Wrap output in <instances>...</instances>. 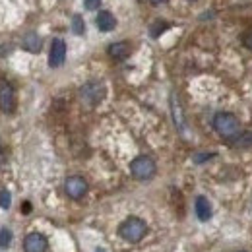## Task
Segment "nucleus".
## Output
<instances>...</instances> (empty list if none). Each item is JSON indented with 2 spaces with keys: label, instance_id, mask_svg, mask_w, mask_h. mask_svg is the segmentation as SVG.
I'll list each match as a JSON object with an SVG mask.
<instances>
[{
  "label": "nucleus",
  "instance_id": "obj_18",
  "mask_svg": "<svg viewBox=\"0 0 252 252\" xmlns=\"http://www.w3.org/2000/svg\"><path fill=\"white\" fill-rule=\"evenodd\" d=\"M214 158V154H196L194 156V163H204V161H208V159Z\"/></svg>",
  "mask_w": 252,
  "mask_h": 252
},
{
  "label": "nucleus",
  "instance_id": "obj_21",
  "mask_svg": "<svg viewBox=\"0 0 252 252\" xmlns=\"http://www.w3.org/2000/svg\"><path fill=\"white\" fill-rule=\"evenodd\" d=\"M95 252H105V251H103V249H97V251H95Z\"/></svg>",
  "mask_w": 252,
  "mask_h": 252
},
{
  "label": "nucleus",
  "instance_id": "obj_19",
  "mask_svg": "<svg viewBox=\"0 0 252 252\" xmlns=\"http://www.w3.org/2000/svg\"><path fill=\"white\" fill-rule=\"evenodd\" d=\"M84 4L88 10H97L101 6V0H84Z\"/></svg>",
  "mask_w": 252,
  "mask_h": 252
},
{
  "label": "nucleus",
  "instance_id": "obj_12",
  "mask_svg": "<svg viewBox=\"0 0 252 252\" xmlns=\"http://www.w3.org/2000/svg\"><path fill=\"white\" fill-rule=\"evenodd\" d=\"M22 47H24L28 53L37 55V53L41 51V47H43V39H41L37 33H28V35L22 39Z\"/></svg>",
  "mask_w": 252,
  "mask_h": 252
},
{
  "label": "nucleus",
  "instance_id": "obj_22",
  "mask_svg": "<svg viewBox=\"0 0 252 252\" xmlns=\"http://www.w3.org/2000/svg\"><path fill=\"white\" fill-rule=\"evenodd\" d=\"M152 2H165V0H152Z\"/></svg>",
  "mask_w": 252,
  "mask_h": 252
},
{
  "label": "nucleus",
  "instance_id": "obj_7",
  "mask_svg": "<svg viewBox=\"0 0 252 252\" xmlns=\"http://www.w3.org/2000/svg\"><path fill=\"white\" fill-rule=\"evenodd\" d=\"M66 61V43L63 39H55L51 45V53H49V66L51 68H59Z\"/></svg>",
  "mask_w": 252,
  "mask_h": 252
},
{
  "label": "nucleus",
  "instance_id": "obj_24",
  "mask_svg": "<svg viewBox=\"0 0 252 252\" xmlns=\"http://www.w3.org/2000/svg\"><path fill=\"white\" fill-rule=\"evenodd\" d=\"M190 2H194V0H190Z\"/></svg>",
  "mask_w": 252,
  "mask_h": 252
},
{
  "label": "nucleus",
  "instance_id": "obj_13",
  "mask_svg": "<svg viewBox=\"0 0 252 252\" xmlns=\"http://www.w3.org/2000/svg\"><path fill=\"white\" fill-rule=\"evenodd\" d=\"M171 109H173V119H175V125L181 132H185V117H183V109L177 101L175 95H171Z\"/></svg>",
  "mask_w": 252,
  "mask_h": 252
},
{
  "label": "nucleus",
  "instance_id": "obj_10",
  "mask_svg": "<svg viewBox=\"0 0 252 252\" xmlns=\"http://www.w3.org/2000/svg\"><path fill=\"white\" fill-rule=\"evenodd\" d=\"M95 24H97V30H99V32H113V30L117 28L115 16H113L111 12H107V10H103V12L97 14Z\"/></svg>",
  "mask_w": 252,
  "mask_h": 252
},
{
  "label": "nucleus",
  "instance_id": "obj_17",
  "mask_svg": "<svg viewBox=\"0 0 252 252\" xmlns=\"http://www.w3.org/2000/svg\"><path fill=\"white\" fill-rule=\"evenodd\" d=\"M10 204H12V198H10V192H8V190H2V192H0V208H4V210H8V208H10Z\"/></svg>",
  "mask_w": 252,
  "mask_h": 252
},
{
  "label": "nucleus",
  "instance_id": "obj_15",
  "mask_svg": "<svg viewBox=\"0 0 252 252\" xmlns=\"http://www.w3.org/2000/svg\"><path fill=\"white\" fill-rule=\"evenodd\" d=\"M72 32L76 35H84V32H86V24H84L82 16H78V14L72 18Z\"/></svg>",
  "mask_w": 252,
  "mask_h": 252
},
{
  "label": "nucleus",
  "instance_id": "obj_1",
  "mask_svg": "<svg viewBox=\"0 0 252 252\" xmlns=\"http://www.w3.org/2000/svg\"><path fill=\"white\" fill-rule=\"evenodd\" d=\"M214 128H216V132H218L220 136L227 138V140L237 138V136L241 134V123H239V119H237L235 115H231V113H218V115L214 117Z\"/></svg>",
  "mask_w": 252,
  "mask_h": 252
},
{
  "label": "nucleus",
  "instance_id": "obj_4",
  "mask_svg": "<svg viewBox=\"0 0 252 252\" xmlns=\"http://www.w3.org/2000/svg\"><path fill=\"white\" fill-rule=\"evenodd\" d=\"M105 86L101 84V82H88V84H84L82 86V90H80V99L86 103V105H90V107H95V105H99L103 99H105Z\"/></svg>",
  "mask_w": 252,
  "mask_h": 252
},
{
  "label": "nucleus",
  "instance_id": "obj_3",
  "mask_svg": "<svg viewBox=\"0 0 252 252\" xmlns=\"http://www.w3.org/2000/svg\"><path fill=\"white\" fill-rule=\"evenodd\" d=\"M156 161L148 156H140L130 163V173L138 179V181H148L156 175Z\"/></svg>",
  "mask_w": 252,
  "mask_h": 252
},
{
  "label": "nucleus",
  "instance_id": "obj_9",
  "mask_svg": "<svg viewBox=\"0 0 252 252\" xmlns=\"http://www.w3.org/2000/svg\"><path fill=\"white\" fill-rule=\"evenodd\" d=\"M194 212H196V218L200 221H208L212 220V202L206 198V196H198L196 202H194Z\"/></svg>",
  "mask_w": 252,
  "mask_h": 252
},
{
  "label": "nucleus",
  "instance_id": "obj_16",
  "mask_svg": "<svg viewBox=\"0 0 252 252\" xmlns=\"http://www.w3.org/2000/svg\"><path fill=\"white\" fill-rule=\"evenodd\" d=\"M10 243H12V231L10 229H0V249H6V247H10Z\"/></svg>",
  "mask_w": 252,
  "mask_h": 252
},
{
  "label": "nucleus",
  "instance_id": "obj_20",
  "mask_svg": "<svg viewBox=\"0 0 252 252\" xmlns=\"http://www.w3.org/2000/svg\"><path fill=\"white\" fill-rule=\"evenodd\" d=\"M245 45L252 51V32H249L247 35H245Z\"/></svg>",
  "mask_w": 252,
  "mask_h": 252
},
{
  "label": "nucleus",
  "instance_id": "obj_6",
  "mask_svg": "<svg viewBox=\"0 0 252 252\" xmlns=\"http://www.w3.org/2000/svg\"><path fill=\"white\" fill-rule=\"evenodd\" d=\"M0 109L4 113H14L16 109V94L8 82H0Z\"/></svg>",
  "mask_w": 252,
  "mask_h": 252
},
{
  "label": "nucleus",
  "instance_id": "obj_14",
  "mask_svg": "<svg viewBox=\"0 0 252 252\" xmlns=\"http://www.w3.org/2000/svg\"><path fill=\"white\" fill-rule=\"evenodd\" d=\"M165 30H169V24H167L165 20H156V22L150 26V35H152L154 39H158Z\"/></svg>",
  "mask_w": 252,
  "mask_h": 252
},
{
  "label": "nucleus",
  "instance_id": "obj_2",
  "mask_svg": "<svg viewBox=\"0 0 252 252\" xmlns=\"http://www.w3.org/2000/svg\"><path fill=\"white\" fill-rule=\"evenodd\" d=\"M146 231H148V225H146V221H142L140 218H128L121 223V227H119V233H121V237L128 241V243H138V241H142L144 239V235H146Z\"/></svg>",
  "mask_w": 252,
  "mask_h": 252
},
{
  "label": "nucleus",
  "instance_id": "obj_11",
  "mask_svg": "<svg viewBox=\"0 0 252 252\" xmlns=\"http://www.w3.org/2000/svg\"><path fill=\"white\" fill-rule=\"evenodd\" d=\"M130 45L126 43V41H119V43H113L111 47H109V57L111 59H115V61H125L126 57L130 55Z\"/></svg>",
  "mask_w": 252,
  "mask_h": 252
},
{
  "label": "nucleus",
  "instance_id": "obj_23",
  "mask_svg": "<svg viewBox=\"0 0 252 252\" xmlns=\"http://www.w3.org/2000/svg\"><path fill=\"white\" fill-rule=\"evenodd\" d=\"M241 252H247V251H241Z\"/></svg>",
  "mask_w": 252,
  "mask_h": 252
},
{
  "label": "nucleus",
  "instance_id": "obj_5",
  "mask_svg": "<svg viewBox=\"0 0 252 252\" xmlns=\"http://www.w3.org/2000/svg\"><path fill=\"white\" fill-rule=\"evenodd\" d=\"M64 190H66V194H68L70 198L80 200V198L88 192V183H86V179H82V177H68L66 183H64Z\"/></svg>",
  "mask_w": 252,
  "mask_h": 252
},
{
  "label": "nucleus",
  "instance_id": "obj_8",
  "mask_svg": "<svg viewBox=\"0 0 252 252\" xmlns=\"http://www.w3.org/2000/svg\"><path fill=\"white\" fill-rule=\"evenodd\" d=\"M47 239L41 233H30L24 241V251L26 252H47Z\"/></svg>",
  "mask_w": 252,
  "mask_h": 252
}]
</instances>
